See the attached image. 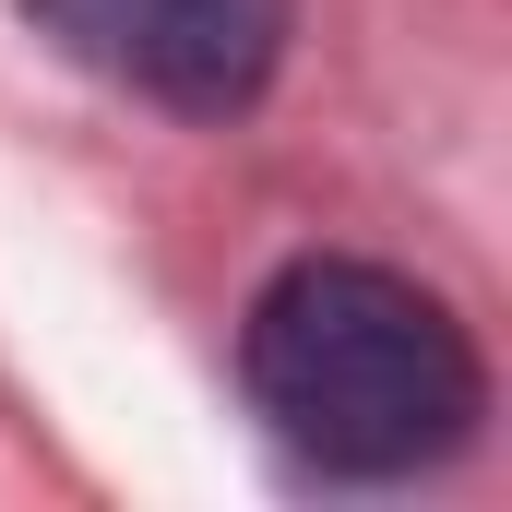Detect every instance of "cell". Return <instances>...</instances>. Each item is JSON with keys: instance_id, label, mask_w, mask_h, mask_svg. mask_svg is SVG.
Returning a JSON list of instances; mask_svg holds the SVG:
<instances>
[{"instance_id": "obj_1", "label": "cell", "mask_w": 512, "mask_h": 512, "mask_svg": "<svg viewBox=\"0 0 512 512\" xmlns=\"http://www.w3.org/2000/svg\"><path fill=\"white\" fill-rule=\"evenodd\" d=\"M239 382L274 453L334 489L429 477L489 417V358L453 322V298L358 251H298L286 274H262L239 322Z\"/></svg>"}, {"instance_id": "obj_2", "label": "cell", "mask_w": 512, "mask_h": 512, "mask_svg": "<svg viewBox=\"0 0 512 512\" xmlns=\"http://www.w3.org/2000/svg\"><path fill=\"white\" fill-rule=\"evenodd\" d=\"M24 24L167 120H251L286 72L298 0H24Z\"/></svg>"}]
</instances>
